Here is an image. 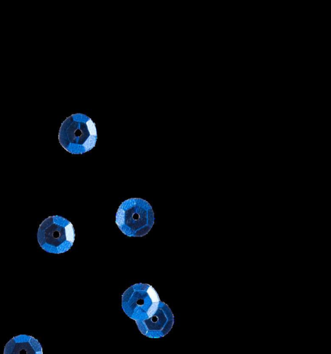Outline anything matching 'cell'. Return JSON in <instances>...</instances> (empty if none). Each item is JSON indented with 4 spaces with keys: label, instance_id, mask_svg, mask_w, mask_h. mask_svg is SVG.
Wrapping results in <instances>:
<instances>
[{
    "label": "cell",
    "instance_id": "obj_1",
    "mask_svg": "<svg viewBox=\"0 0 331 354\" xmlns=\"http://www.w3.org/2000/svg\"><path fill=\"white\" fill-rule=\"evenodd\" d=\"M167 306L154 288L147 283L133 284L122 295V310L137 326L149 321Z\"/></svg>",
    "mask_w": 331,
    "mask_h": 354
},
{
    "label": "cell",
    "instance_id": "obj_2",
    "mask_svg": "<svg viewBox=\"0 0 331 354\" xmlns=\"http://www.w3.org/2000/svg\"><path fill=\"white\" fill-rule=\"evenodd\" d=\"M58 139L62 147L72 154H82L96 144L97 133L95 123L87 115L75 113L61 124Z\"/></svg>",
    "mask_w": 331,
    "mask_h": 354
},
{
    "label": "cell",
    "instance_id": "obj_3",
    "mask_svg": "<svg viewBox=\"0 0 331 354\" xmlns=\"http://www.w3.org/2000/svg\"><path fill=\"white\" fill-rule=\"evenodd\" d=\"M153 207L141 198H131L123 201L115 214V223L127 236L142 237L146 235L154 225Z\"/></svg>",
    "mask_w": 331,
    "mask_h": 354
},
{
    "label": "cell",
    "instance_id": "obj_4",
    "mask_svg": "<svg viewBox=\"0 0 331 354\" xmlns=\"http://www.w3.org/2000/svg\"><path fill=\"white\" fill-rule=\"evenodd\" d=\"M75 236L71 222L57 215L44 220L37 231L40 247L53 254H62L69 250L73 245Z\"/></svg>",
    "mask_w": 331,
    "mask_h": 354
},
{
    "label": "cell",
    "instance_id": "obj_5",
    "mask_svg": "<svg viewBox=\"0 0 331 354\" xmlns=\"http://www.w3.org/2000/svg\"><path fill=\"white\" fill-rule=\"evenodd\" d=\"M23 342L19 340V342L11 340L9 344L11 345L9 348L6 347L5 354H42L41 348L38 342H35L36 340L32 337H26L22 338Z\"/></svg>",
    "mask_w": 331,
    "mask_h": 354
}]
</instances>
